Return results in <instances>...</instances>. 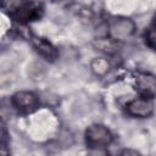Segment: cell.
<instances>
[{
	"label": "cell",
	"instance_id": "6da1fadb",
	"mask_svg": "<svg viewBox=\"0 0 156 156\" xmlns=\"http://www.w3.org/2000/svg\"><path fill=\"white\" fill-rule=\"evenodd\" d=\"M113 140L112 133L102 124H91L85 130V143L90 149H104Z\"/></svg>",
	"mask_w": 156,
	"mask_h": 156
},
{
	"label": "cell",
	"instance_id": "7a4b0ae2",
	"mask_svg": "<svg viewBox=\"0 0 156 156\" xmlns=\"http://www.w3.org/2000/svg\"><path fill=\"white\" fill-rule=\"evenodd\" d=\"M135 28L133 20L127 17H116L108 24V34L117 41L127 40L135 33Z\"/></svg>",
	"mask_w": 156,
	"mask_h": 156
},
{
	"label": "cell",
	"instance_id": "3957f363",
	"mask_svg": "<svg viewBox=\"0 0 156 156\" xmlns=\"http://www.w3.org/2000/svg\"><path fill=\"white\" fill-rule=\"evenodd\" d=\"M43 12H44V7L41 2L34 1V0H30V1L24 0L22 6L12 15V17L21 23H27L30 21L39 20L43 16Z\"/></svg>",
	"mask_w": 156,
	"mask_h": 156
},
{
	"label": "cell",
	"instance_id": "277c9868",
	"mask_svg": "<svg viewBox=\"0 0 156 156\" xmlns=\"http://www.w3.org/2000/svg\"><path fill=\"white\" fill-rule=\"evenodd\" d=\"M127 113L133 117L146 118L152 115L154 112V102L151 98L147 96H139L136 99L130 100L126 106Z\"/></svg>",
	"mask_w": 156,
	"mask_h": 156
},
{
	"label": "cell",
	"instance_id": "5b68a950",
	"mask_svg": "<svg viewBox=\"0 0 156 156\" xmlns=\"http://www.w3.org/2000/svg\"><path fill=\"white\" fill-rule=\"evenodd\" d=\"M12 106L21 113H30L37 110L39 100L32 91H18L11 99Z\"/></svg>",
	"mask_w": 156,
	"mask_h": 156
},
{
	"label": "cell",
	"instance_id": "8992f818",
	"mask_svg": "<svg viewBox=\"0 0 156 156\" xmlns=\"http://www.w3.org/2000/svg\"><path fill=\"white\" fill-rule=\"evenodd\" d=\"M135 90L141 96H156V77L147 72H139L135 74Z\"/></svg>",
	"mask_w": 156,
	"mask_h": 156
},
{
	"label": "cell",
	"instance_id": "52a82bcc",
	"mask_svg": "<svg viewBox=\"0 0 156 156\" xmlns=\"http://www.w3.org/2000/svg\"><path fill=\"white\" fill-rule=\"evenodd\" d=\"M30 40H32V44H33L34 49L37 50V52L39 55H41L45 60L55 61L57 58V50L49 40H46L45 38H41V37H37V35H30Z\"/></svg>",
	"mask_w": 156,
	"mask_h": 156
},
{
	"label": "cell",
	"instance_id": "ba28073f",
	"mask_svg": "<svg viewBox=\"0 0 156 156\" xmlns=\"http://www.w3.org/2000/svg\"><path fill=\"white\" fill-rule=\"evenodd\" d=\"M94 46L98 50H100L105 54H108V55H112L118 50L117 40L112 39L111 37L110 38H98L96 40H94Z\"/></svg>",
	"mask_w": 156,
	"mask_h": 156
},
{
	"label": "cell",
	"instance_id": "9c48e42d",
	"mask_svg": "<svg viewBox=\"0 0 156 156\" xmlns=\"http://www.w3.org/2000/svg\"><path fill=\"white\" fill-rule=\"evenodd\" d=\"M110 67H111L110 61L107 58H105V57H96L90 63L91 71L94 72V74H96L99 77L105 76L110 71Z\"/></svg>",
	"mask_w": 156,
	"mask_h": 156
},
{
	"label": "cell",
	"instance_id": "30bf717a",
	"mask_svg": "<svg viewBox=\"0 0 156 156\" xmlns=\"http://www.w3.org/2000/svg\"><path fill=\"white\" fill-rule=\"evenodd\" d=\"M24 2V0H2V10L12 16Z\"/></svg>",
	"mask_w": 156,
	"mask_h": 156
},
{
	"label": "cell",
	"instance_id": "8fae6325",
	"mask_svg": "<svg viewBox=\"0 0 156 156\" xmlns=\"http://www.w3.org/2000/svg\"><path fill=\"white\" fill-rule=\"evenodd\" d=\"M145 43L149 48L156 51V28H150L145 33Z\"/></svg>",
	"mask_w": 156,
	"mask_h": 156
},
{
	"label": "cell",
	"instance_id": "7c38bea8",
	"mask_svg": "<svg viewBox=\"0 0 156 156\" xmlns=\"http://www.w3.org/2000/svg\"><path fill=\"white\" fill-rule=\"evenodd\" d=\"M121 154H123V155H128V154H132V155H136V154H139L136 150H129V149H126V150H123V151H121Z\"/></svg>",
	"mask_w": 156,
	"mask_h": 156
},
{
	"label": "cell",
	"instance_id": "4fadbf2b",
	"mask_svg": "<svg viewBox=\"0 0 156 156\" xmlns=\"http://www.w3.org/2000/svg\"><path fill=\"white\" fill-rule=\"evenodd\" d=\"M52 1H55V2H67L69 0H52Z\"/></svg>",
	"mask_w": 156,
	"mask_h": 156
},
{
	"label": "cell",
	"instance_id": "5bb4252c",
	"mask_svg": "<svg viewBox=\"0 0 156 156\" xmlns=\"http://www.w3.org/2000/svg\"><path fill=\"white\" fill-rule=\"evenodd\" d=\"M154 23H155V27H156V15H155V17H154Z\"/></svg>",
	"mask_w": 156,
	"mask_h": 156
}]
</instances>
